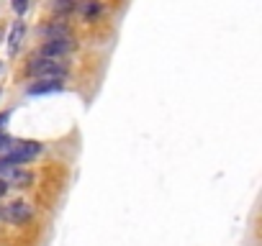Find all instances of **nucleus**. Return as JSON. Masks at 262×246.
<instances>
[{"mask_svg": "<svg viewBox=\"0 0 262 246\" xmlns=\"http://www.w3.org/2000/svg\"><path fill=\"white\" fill-rule=\"evenodd\" d=\"M28 74H36V77H47V79H62L67 77V67L57 59H47V57H39V59H31L28 62Z\"/></svg>", "mask_w": 262, "mask_h": 246, "instance_id": "obj_1", "label": "nucleus"}, {"mask_svg": "<svg viewBox=\"0 0 262 246\" xmlns=\"http://www.w3.org/2000/svg\"><path fill=\"white\" fill-rule=\"evenodd\" d=\"M39 151H42V144H36V141H11V146L3 151L6 154L3 159H8L13 164H21V161H31Z\"/></svg>", "mask_w": 262, "mask_h": 246, "instance_id": "obj_2", "label": "nucleus"}, {"mask_svg": "<svg viewBox=\"0 0 262 246\" xmlns=\"http://www.w3.org/2000/svg\"><path fill=\"white\" fill-rule=\"evenodd\" d=\"M31 216H33V211H31L28 202H11L0 211V218L8 221V223H26Z\"/></svg>", "mask_w": 262, "mask_h": 246, "instance_id": "obj_3", "label": "nucleus"}, {"mask_svg": "<svg viewBox=\"0 0 262 246\" xmlns=\"http://www.w3.org/2000/svg\"><path fill=\"white\" fill-rule=\"evenodd\" d=\"M72 49H74L72 38H54V41H47V44L42 47V57H47V59H59V57L69 54Z\"/></svg>", "mask_w": 262, "mask_h": 246, "instance_id": "obj_4", "label": "nucleus"}, {"mask_svg": "<svg viewBox=\"0 0 262 246\" xmlns=\"http://www.w3.org/2000/svg\"><path fill=\"white\" fill-rule=\"evenodd\" d=\"M62 90V82L59 79H44V82H36V85L28 88V95H44V93H59Z\"/></svg>", "mask_w": 262, "mask_h": 246, "instance_id": "obj_5", "label": "nucleus"}, {"mask_svg": "<svg viewBox=\"0 0 262 246\" xmlns=\"http://www.w3.org/2000/svg\"><path fill=\"white\" fill-rule=\"evenodd\" d=\"M44 36H47V41H54V38H72V33H69V28L67 26H62V23H49L47 28H44Z\"/></svg>", "mask_w": 262, "mask_h": 246, "instance_id": "obj_6", "label": "nucleus"}, {"mask_svg": "<svg viewBox=\"0 0 262 246\" xmlns=\"http://www.w3.org/2000/svg\"><path fill=\"white\" fill-rule=\"evenodd\" d=\"M23 33H26L23 23H16V26H13V31H11V36H8V49H11V52H18L21 41H23Z\"/></svg>", "mask_w": 262, "mask_h": 246, "instance_id": "obj_7", "label": "nucleus"}, {"mask_svg": "<svg viewBox=\"0 0 262 246\" xmlns=\"http://www.w3.org/2000/svg\"><path fill=\"white\" fill-rule=\"evenodd\" d=\"M31 172H23V170H16L13 175H11V180L6 182V185H16V187H26V185H31Z\"/></svg>", "mask_w": 262, "mask_h": 246, "instance_id": "obj_8", "label": "nucleus"}, {"mask_svg": "<svg viewBox=\"0 0 262 246\" xmlns=\"http://www.w3.org/2000/svg\"><path fill=\"white\" fill-rule=\"evenodd\" d=\"M83 13H85L88 18H95V16L100 13V6H98V0H85V3H83Z\"/></svg>", "mask_w": 262, "mask_h": 246, "instance_id": "obj_9", "label": "nucleus"}, {"mask_svg": "<svg viewBox=\"0 0 262 246\" xmlns=\"http://www.w3.org/2000/svg\"><path fill=\"white\" fill-rule=\"evenodd\" d=\"M72 8H74V0H57L54 3V11H59V13H67Z\"/></svg>", "mask_w": 262, "mask_h": 246, "instance_id": "obj_10", "label": "nucleus"}, {"mask_svg": "<svg viewBox=\"0 0 262 246\" xmlns=\"http://www.w3.org/2000/svg\"><path fill=\"white\" fill-rule=\"evenodd\" d=\"M11 3H13L16 13H26V8H28V0H11Z\"/></svg>", "mask_w": 262, "mask_h": 246, "instance_id": "obj_11", "label": "nucleus"}, {"mask_svg": "<svg viewBox=\"0 0 262 246\" xmlns=\"http://www.w3.org/2000/svg\"><path fill=\"white\" fill-rule=\"evenodd\" d=\"M11 141H13V139H11L8 134H3V131H0V154H3V151L11 146Z\"/></svg>", "mask_w": 262, "mask_h": 246, "instance_id": "obj_12", "label": "nucleus"}, {"mask_svg": "<svg viewBox=\"0 0 262 246\" xmlns=\"http://www.w3.org/2000/svg\"><path fill=\"white\" fill-rule=\"evenodd\" d=\"M8 118H11V113H8V110H6V113H0V129L6 126V120H8Z\"/></svg>", "mask_w": 262, "mask_h": 246, "instance_id": "obj_13", "label": "nucleus"}, {"mask_svg": "<svg viewBox=\"0 0 262 246\" xmlns=\"http://www.w3.org/2000/svg\"><path fill=\"white\" fill-rule=\"evenodd\" d=\"M6 192V182H0V195H3Z\"/></svg>", "mask_w": 262, "mask_h": 246, "instance_id": "obj_14", "label": "nucleus"}]
</instances>
